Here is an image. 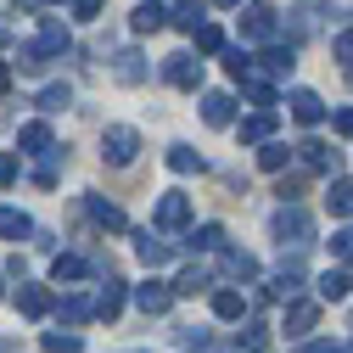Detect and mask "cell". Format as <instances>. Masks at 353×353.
I'll return each mask as SVG.
<instances>
[{
	"label": "cell",
	"mask_w": 353,
	"mask_h": 353,
	"mask_svg": "<svg viewBox=\"0 0 353 353\" xmlns=\"http://www.w3.org/2000/svg\"><path fill=\"white\" fill-rule=\"evenodd\" d=\"M101 157H107L112 168H129V163L141 157V135H135L129 123H112L107 135H101Z\"/></svg>",
	"instance_id": "obj_1"
},
{
	"label": "cell",
	"mask_w": 353,
	"mask_h": 353,
	"mask_svg": "<svg viewBox=\"0 0 353 353\" xmlns=\"http://www.w3.org/2000/svg\"><path fill=\"white\" fill-rule=\"evenodd\" d=\"M275 236H281V247H308L314 219H308L303 208H281V213H275Z\"/></svg>",
	"instance_id": "obj_2"
},
{
	"label": "cell",
	"mask_w": 353,
	"mask_h": 353,
	"mask_svg": "<svg viewBox=\"0 0 353 353\" xmlns=\"http://www.w3.org/2000/svg\"><path fill=\"white\" fill-rule=\"evenodd\" d=\"M157 230H180V225H191V196L185 191H163V202H157Z\"/></svg>",
	"instance_id": "obj_3"
},
{
	"label": "cell",
	"mask_w": 353,
	"mask_h": 353,
	"mask_svg": "<svg viewBox=\"0 0 353 353\" xmlns=\"http://www.w3.org/2000/svg\"><path fill=\"white\" fill-rule=\"evenodd\" d=\"M168 84H180V90H196V84H202V62L191 57V51H180V57H168Z\"/></svg>",
	"instance_id": "obj_4"
},
{
	"label": "cell",
	"mask_w": 353,
	"mask_h": 353,
	"mask_svg": "<svg viewBox=\"0 0 353 353\" xmlns=\"http://www.w3.org/2000/svg\"><path fill=\"white\" fill-rule=\"evenodd\" d=\"M275 135V107H258L252 118H241V146H263Z\"/></svg>",
	"instance_id": "obj_5"
},
{
	"label": "cell",
	"mask_w": 353,
	"mask_h": 353,
	"mask_svg": "<svg viewBox=\"0 0 353 353\" xmlns=\"http://www.w3.org/2000/svg\"><path fill=\"white\" fill-rule=\"evenodd\" d=\"M241 34H247V39H258V46H270V39H275V12H270V6H247Z\"/></svg>",
	"instance_id": "obj_6"
},
{
	"label": "cell",
	"mask_w": 353,
	"mask_h": 353,
	"mask_svg": "<svg viewBox=\"0 0 353 353\" xmlns=\"http://www.w3.org/2000/svg\"><path fill=\"white\" fill-rule=\"evenodd\" d=\"M230 118H236V101H230L225 90H208V96H202V123H213V129H230Z\"/></svg>",
	"instance_id": "obj_7"
},
{
	"label": "cell",
	"mask_w": 353,
	"mask_h": 353,
	"mask_svg": "<svg viewBox=\"0 0 353 353\" xmlns=\"http://www.w3.org/2000/svg\"><path fill=\"white\" fill-rule=\"evenodd\" d=\"M303 292V263L292 258V263H281V270H275V281H270V297H281V303H292Z\"/></svg>",
	"instance_id": "obj_8"
},
{
	"label": "cell",
	"mask_w": 353,
	"mask_h": 353,
	"mask_svg": "<svg viewBox=\"0 0 353 353\" xmlns=\"http://www.w3.org/2000/svg\"><path fill=\"white\" fill-rule=\"evenodd\" d=\"M135 303L146 308V314H168V308H174V286H163V281H146V286H135Z\"/></svg>",
	"instance_id": "obj_9"
},
{
	"label": "cell",
	"mask_w": 353,
	"mask_h": 353,
	"mask_svg": "<svg viewBox=\"0 0 353 353\" xmlns=\"http://www.w3.org/2000/svg\"><path fill=\"white\" fill-rule=\"evenodd\" d=\"M314 320H320V303H308V297H292V308H286V336H303V331H314Z\"/></svg>",
	"instance_id": "obj_10"
},
{
	"label": "cell",
	"mask_w": 353,
	"mask_h": 353,
	"mask_svg": "<svg viewBox=\"0 0 353 353\" xmlns=\"http://www.w3.org/2000/svg\"><path fill=\"white\" fill-rule=\"evenodd\" d=\"M252 68L275 73V79H292V68H297V51H292V46H275V39H270V51H263V62H252Z\"/></svg>",
	"instance_id": "obj_11"
},
{
	"label": "cell",
	"mask_w": 353,
	"mask_h": 353,
	"mask_svg": "<svg viewBox=\"0 0 353 353\" xmlns=\"http://www.w3.org/2000/svg\"><path fill=\"white\" fill-rule=\"evenodd\" d=\"M118 308H123V281L112 275V263H107V281H101V297H96V314H101V320H118Z\"/></svg>",
	"instance_id": "obj_12"
},
{
	"label": "cell",
	"mask_w": 353,
	"mask_h": 353,
	"mask_svg": "<svg viewBox=\"0 0 353 353\" xmlns=\"http://www.w3.org/2000/svg\"><path fill=\"white\" fill-rule=\"evenodd\" d=\"M314 292H320V303H347V292H353V275H347V270H325Z\"/></svg>",
	"instance_id": "obj_13"
},
{
	"label": "cell",
	"mask_w": 353,
	"mask_h": 353,
	"mask_svg": "<svg viewBox=\"0 0 353 353\" xmlns=\"http://www.w3.org/2000/svg\"><path fill=\"white\" fill-rule=\"evenodd\" d=\"M236 84H241V96H247V101H258V107H275V84H270V79H258V68H247Z\"/></svg>",
	"instance_id": "obj_14"
},
{
	"label": "cell",
	"mask_w": 353,
	"mask_h": 353,
	"mask_svg": "<svg viewBox=\"0 0 353 353\" xmlns=\"http://www.w3.org/2000/svg\"><path fill=\"white\" fill-rule=\"evenodd\" d=\"M51 303H57V297H51L46 286H17V308H23L28 320H39V314H51Z\"/></svg>",
	"instance_id": "obj_15"
},
{
	"label": "cell",
	"mask_w": 353,
	"mask_h": 353,
	"mask_svg": "<svg viewBox=\"0 0 353 353\" xmlns=\"http://www.w3.org/2000/svg\"><path fill=\"white\" fill-rule=\"evenodd\" d=\"M112 73H118V84H141L146 79V57L141 51H118L112 57Z\"/></svg>",
	"instance_id": "obj_16"
},
{
	"label": "cell",
	"mask_w": 353,
	"mask_h": 353,
	"mask_svg": "<svg viewBox=\"0 0 353 353\" xmlns=\"http://www.w3.org/2000/svg\"><path fill=\"white\" fill-rule=\"evenodd\" d=\"M292 118H297V123H320V118H325V101H320L314 90H292Z\"/></svg>",
	"instance_id": "obj_17"
},
{
	"label": "cell",
	"mask_w": 353,
	"mask_h": 353,
	"mask_svg": "<svg viewBox=\"0 0 353 353\" xmlns=\"http://www.w3.org/2000/svg\"><path fill=\"white\" fill-rule=\"evenodd\" d=\"M225 275H230V281H252V275H258V258H252L247 247H225Z\"/></svg>",
	"instance_id": "obj_18"
},
{
	"label": "cell",
	"mask_w": 353,
	"mask_h": 353,
	"mask_svg": "<svg viewBox=\"0 0 353 353\" xmlns=\"http://www.w3.org/2000/svg\"><path fill=\"white\" fill-rule=\"evenodd\" d=\"M68 46H73V34H68V23H57V17H51L46 28H39V51H46V57H62Z\"/></svg>",
	"instance_id": "obj_19"
},
{
	"label": "cell",
	"mask_w": 353,
	"mask_h": 353,
	"mask_svg": "<svg viewBox=\"0 0 353 353\" xmlns=\"http://www.w3.org/2000/svg\"><path fill=\"white\" fill-rule=\"evenodd\" d=\"M297 157H303L308 168H320V174H336V152H331V146H320V141H303V146H297Z\"/></svg>",
	"instance_id": "obj_20"
},
{
	"label": "cell",
	"mask_w": 353,
	"mask_h": 353,
	"mask_svg": "<svg viewBox=\"0 0 353 353\" xmlns=\"http://www.w3.org/2000/svg\"><path fill=\"white\" fill-rule=\"evenodd\" d=\"M129 23H135V34H157V28L168 23V12L157 6V0H141V6H135V17H129Z\"/></svg>",
	"instance_id": "obj_21"
},
{
	"label": "cell",
	"mask_w": 353,
	"mask_h": 353,
	"mask_svg": "<svg viewBox=\"0 0 353 353\" xmlns=\"http://www.w3.org/2000/svg\"><path fill=\"white\" fill-rule=\"evenodd\" d=\"M17 152H51V123H23L17 129Z\"/></svg>",
	"instance_id": "obj_22"
},
{
	"label": "cell",
	"mask_w": 353,
	"mask_h": 353,
	"mask_svg": "<svg viewBox=\"0 0 353 353\" xmlns=\"http://www.w3.org/2000/svg\"><path fill=\"white\" fill-rule=\"evenodd\" d=\"M135 252H141V263H146V270H163V263L174 258V247H168V241H157L152 230L141 236V247H135Z\"/></svg>",
	"instance_id": "obj_23"
},
{
	"label": "cell",
	"mask_w": 353,
	"mask_h": 353,
	"mask_svg": "<svg viewBox=\"0 0 353 353\" xmlns=\"http://www.w3.org/2000/svg\"><path fill=\"white\" fill-rule=\"evenodd\" d=\"M90 219H96L101 230H123V225H129L123 208H118V202H101V196H90Z\"/></svg>",
	"instance_id": "obj_24"
},
{
	"label": "cell",
	"mask_w": 353,
	"mask_h": 353,
	"mask_svg": "<svg viewBox=\"0 0 353 353\" xmlns=\"http://www.w3.org/2000/svg\"><path fill=\"white\" fill-rule=\"evenodd\" d=\"M230 353H270V325H247V331L230 342Z\"/></svg>",
	"instance_id": "obj_25"
},
{
	"label": "cell",
	"mask_w": 353,
	"mask_h": 353,
	"mask_svg": "<svg viewBox=\"0 0 353 353\" xmlns=\"http://www.w3.org/2000/svg\"><path fill=\"white\" fill-rule=\"evenodd\" d=\"M213 314H219V320H241V314H247V297L230 292V286H225V292H213Z\"/></svg>",
	"instance_id": "obj_26"
},
{
	"label": "cell",
	"mask_w": 353,
	"mask_h": 353,
	"mask_svg": "<svg viewBox=\"0 0 353 353\" xmlns=\"http://www.w3.org/2000/svg\"><path fill=\"white\" fill-rule=\"evenodd\" d=\"M0 236H6V241H23V236H34L28 213H17V208H0Z\"/></svg>",
	"instance_id": "obj_27"
},
{
	"label": "cell",
	"mask_w": 353,
	"mask_h": 353,
	"mask_svg": "<svg viewBox=\"0 0 353 353\" xmlns=\"http://www.w3.org/2000/svg\"><path fill=\"white\" fill-rule=\"evenodd\" d=\"M202 17H208V6H202V0H180V6L168 12V23H174V28H185V34H191Z\"/></svg>",
	"instance_id": "obj_28"
},
{
	"label": "cell",
	"mask_w": 353,
	"mask_h": 353,
	"mask_svg": "<svg viewBox=\"0 0 353 353\" xmlns=\"http://www.w3.org/2000/svg\"><path fill=\"white\" fill-rule=\"evenodd\" d=\"M185 247H191V252H219V247H225V230H219V225H202V230L185 236Z\"/></svg>",
	"instance_id": "obj_29"
},
{
	"label": "cell",
	"mask_w": 353,
	"mask_h": 353,
	"mask_svg": "<svg viewBox=\"0 0 353 353\" xmlns=\"http://www.w3.org/2000/svg\"><path fill=\"white\" fill-rule=\"evenodd\" d=\"M208 286H213L208 270H180V281H174V297H196V292H208Z\"/></svg>",
	"instance_id": "obj_30"
},
{
	"label": "cell",
	"mask_w": 353,
	"mask_h": 353,
	"mask_svg": "<svg viewBox=\"0 0 353 353\" xmlns=\"http://www.w3.org/2000/svg\"><path fill=\"white\" fill-rule=\"evenodd\" d=\"M191 39H196V51H225V28H219V23H208V17L191 28Z\"/></svg>",
	"instance_id": "obj_31"
},
{
	"label": "cell",
	"mask_w": 353,
	"mask_h": 353,
	"mask_svg": "<svg viewBox=\"0 0 353 353\" xmlns=\"http://www.w3.org/2000/svg\"><path fill=\"white\" fill-rule=\"evenodd\" d=\"M325 202H331L336 219H353V180H331V196Z\"/></svg>",
	"instance_id": "obj_32"
},
{
	"label": "cell",
	"mask_w": 353,
	"mask_h": 353,
	"mask_svg": "<svg viewBox=\"0 0 353 353\" xmlns=\"http://www.w3.org/2000/svg\"><path fill=\"white\" fill-rule=\"evenodd\" d=\"M168 168H174V174H202V152H191V146H168Z\"/></svg>",
	"instance_id": "obj_33"
},
{
	"label": "cell",
	"mask_w": 353,
	"mask_h": 353,
	"mask_svg": "<svg viewBox=\"0 0 353 353\" xmlns=\"http://www.w3.org/2000/svg\"><path fill=\"white\" fill-rule=\"evenodd\" d=\"M90 314H96V303H90V297H79V292L62 297V320H68V325H84Z\"/></svg>",
	"instance_id": "obj_34"
},
{
	"label": "cell",
	"mask_w": 353,
	"mask_h": 353,
	"mask_svg": "<svg viewBox=\"0 0 353 353\" xmlns=\"http://www.w3.org/2000/svg\"><path fill=\"white\" fill-rule=\"evenodd\" d=\"M39 347H46V353H79L84 336H79V331H46V342H39Z\"/></svg>",
	"instance_id": "obj_35"
},
{
	"label": "cell",
	"mask_w": 353,
	"mask_h": 353,
	"mask_svg": "<svg viewBox=\"0 0 353 353\" xmlns=\"http://www.w3.org/2000/svg\"><path fill=\"white\" fill-rule=\"evenodd\" d=\"M258 163H263V168H270V174H281V168L292 163V152H286L281 141H263V152H258Z\"/></svg>",
	"instance_id": "obj_36"
},
{
	"label": "cell",
	"mask_w": 353,
	"mask_h": 353,
	"mask_svg": "<svg viewBox=\"0 0 353 353\" xmlns=\"http://www.w3.org/2000/svg\"><path fill=\"white\" fill-rule=\"evenodd\" d=\"M320 28V0H297V34H314Z\"/></svg>",
	"instance_id": "obj_37"
},
{
	"label": "cell",
	"mask_w": 353,
	"mask_h": 353,
	"mask_svg": "<svg viewBox=\"0 0 353 353\" xmlns=\"http://www.w3.org/2000/svg\"><path fill=\"white\" fill-rule=\"evenodd\" d=\"M180 347H185V353H213V336L196 331V325H185V331H180Z\"/></svg>",
	"instance_id": "obj_38"
},
{
	"label": "cell",
	"mask_w": 353,
	"mask_h": 353,
	"mask_svg": "<svg viewBox=\"0 0 353 353\" xmlns=\"http://www.w3.org/2000/svg\"><path fill=\"white\" fill-rule=\"evenodd\" d=\"M51 275H57V281H79V275H84V258H73V252H62V258L51 263Z\"/></svg>",
	"instance_id": "obj_39"
},
{
	"label": "cell",
	"mask_w": 353,
	"mask_h": 353,
	"mask_svg": "<svg viewBox=\"0 0 353 353\" xmlns=\"http://www.w3.org/2000/svg\"><path fill=\"white\" fill-rule=\"evenodd\" d=\"M68 101H73V90H68V84H51V90L39 96V107H46V112H62Z\"/></svg>",
	"instance_id": "obj_40"
},
{
	"label": "cell",
	"mask_w": 353,
	"mask_h": 353,
	"mask_svg": "<svg viewBox=\"0 0 353 353\" xmlns=\"http://www.w3.org/2000/svg\"><path fill=\"white\" fill-rule=\"evenodd\" d=\"M17 68L23 73H39V68H46V51H39V46H17Z\"/></svg>",
	"instance_id": "obj_41"
},
{
	"label": "cell",
	"mask_w": 353,
	"mask_h": 353,
	"mask_svg": "<svg viewBox=\"0 0 353 353\" xmlns=\"http://www.w3.org/2000/svg\"><path fill=\"white\" fill-rule=\"evenodd\" d=\"M225 68H230V79H241V73L252 68V57H247L241 46H230V51H225Z\"/></svg>",
	"instance_id": "obj_42"
},
{
	"label": "cell",
	"mask_w": 353,
	"mask_h": 353,
	"mask_svg": "<svg viewBox=\"0 0 353 353\" xmlns=\"http://www.w3.org/2000/svg\"><path fill=\"white\" fill-rule=\"evenodd\" d=\"M331 252H336V258H342V263H353V225H347V230H336V236H331Z\"/></svg>",
	"instance_id": "obj_43"
},
{
	"label": "cell",
	"mask_w": 353,
	"mask_h": 353,
	"mask_svg": "<svg viewBox=\"0 0 353 353\" xmlns=\"http://www.w3.org/2000/svg\"><path fill=\"white\" fill-rule=\"evenodd\" d=\"M336 62H342V68H353V28H347V34H336Z\"/></svg>",
	"instance_id": "obj_44"
},
{
	"label": "cell",
	"mask_w": 353,
	"mask_h": 353,
	"mask_svg": "<svg viewBox=\"0 0 353 353\" xmlns=\"http://www.w3.org/2000/svg\"><path fill=\"white\" fill-rule=\"evenodd\" d=\"M331 123H336V135H347V141H353V107H342Z\"/></svg>",
	"instance_id": "obj_45"
},
{
	"label": "cell",
	"mask_w": 353,
	"mask_h": 353,
	"mask_svg": "<svg viewBox=\"0 0 353 353\" xmlns=\"http://www.w3.org/2000/svg\"><path fill=\"white\" fill-rule=\"evenodd\" d=\"M12 180H17V157L0 152V185H12Z\"/></svg>",
	"instance_id": "obj_46"
},
{
	"label": "cell",
	"mask_w": 353,
	"mask_h": 353,
	"mask_svg": "<svg viewBox=\"0 0 353 353\" xmlns=\"http://www.w3.org/2000/svg\"><path fill=\"white\" fill-rule=\"evenodd\" d=\"M281 196H286V202H297V196H303V180H297V174H292V180H281Z\"/></svg>",
	"instance_id": "obj_47"
},
{
	"label": "cell",
	"mask_w": 353,
	"mask_h": 353,
	"mask_svg": "<svg viewBox=\"0 0 353 353\" xmlns=\"http://www.w3.org/2000/svg\"><path fill=\"white\" fill-rule=\"evenodd\" d=\"M73 12H79V17H96V12H101V0H73Z\"/></svg>",
	"instance_id": "obj_48"
},
{
	"label": "cell",
	"mask_w": 353,
	"mask_h": 353,
	"mask_svg": "<svg viewBox=\"0 0 353 353\" xmlns=\"http://www.w3.org/2000/svg\"><path fill=\"white\" fill-rule=\"evenodd\" d=\"M303 353H342V347H336V342H308Z\"/></svg>",
	"instance_id": "obj_49"
},
{
	"label": "cell",
	"mask_w": 353,
	"mask_h": 353,
	"mask_svg": "<svg viewBox=\"0 0 353 353\" xmlns=\"http://www.w3.org/2000/svg\"><path fill=\"white\" fill-rule=\"evenodd\" d=\"M6 84H12V68H6V62H0V90H6Z\"/></svg>",
	"instance_id": "obj_50"
},
{
	"label": "cell",
	"mask_w": 353,
	"mask_h": 353,
	"mask_svg": "<svg viewBox=\"0 0 353 353\" xmlns=\"http://www.w3.org/2000/svg\"><path fill=\"white\" fill-rule=\"evenodd\" d=\"M213 6H225V12H230V6H247V0H213Z\"/></svg>",
	"instance_id": "obj_51"
},
{
	"label": "cell",
	"mask_w": 353,
	"mask_h": 353,
	"mask_svg": "<svg viewBox=\"0 0 353 353\" xmlns=\"http://www.w3.org/2000/svg\"><path fill=\"white\" fill-rule=\"evenodd\" d=\"M17 6H23V12H28V6H39V0H17Z\"/></svg>",
	"instance_id": "obj_52"
},
{
	"label": "cell",
	"mask_w": 353,
	"mask_h": 353,
	"mask_svg": "<svg viewBox=\"0 0 353 353\" xmlns=\"http://www.w3.org/2000/svg\"><path fill=\"white\" fill-rule=\"evenodd\" d=\"M0 46H6V34H0Z\"/></svg>",
	"instance_id": "obj_53"
},
{
	"label": "cell",
	"mask_w": 353,
	"mask_h": 353,
	"mask_svg": "<svg viewBox=\"0 0 353 353\" xmlns=\"http://www.w3.org/2000/svg\"><path fill=\"white\" fill-rule=\"evenodd\" d=\"M0 292H6V281H0Z\"/></svg>",
	"instance_id": "obj_54"
},
{
	"label": "cell",
	"mask_w": 353,
	"mask_h": 353,
	"mask_svg": "<svg viewBox=\"0 0 353 353\" xmlns=\"http://www.w3.org/2000/svg\"><path fill=\"white\" fill-rule=\"evenodd\" d=\"M347 353H353V342H347Z\"/></svg>",
	"instance_id": "obj_55"
}]
</instances>
